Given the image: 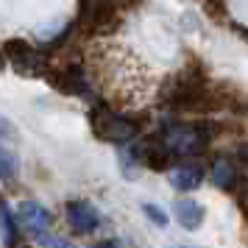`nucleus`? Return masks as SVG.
I'll use <instances>...</instances> for the list:
<instances>
[{
    "label": "nucleus",
    "instance_id": "1",
    "mask_svg": "<svg viewBox=\"0 0 248 248\" xmlns=\"http://www.w3.org/2000/svg\"><path fill=\"white\" fill-rule=\"evenodd\" d=\"M156 134L176 159H201L212 145L217 125L212 120H168Z\"/></svg>",
    "mask_w": 248,
    "mask_h": 248
},
{
    "label": "nucleus",
    "instance_id": "2",
    "mask_svg": "<svg viewBox=\"0 0 248 248\" xmlns=\"http://www.w3.org/2000/svg\"><path fill=\"white\" fill-rule=\"evenodd\" d=\"M87 120H90L92 134L98 137L101 142H112V145H117V148L131 145V142H137V140L142 137V123H140L137 117L114 112L112 106L103 103V101L92 103Z\"/></svg>",
    "mask_w": 248,
    "mask_h": 248
},
{
    "label": "nucleus",
    "instance_id": "3",
    "mask_svg": "<svg viewBox=\"0 0 248 248\" xmlns=\"http://www.w3.org/2000/svg\"><path fill=\"white\" fill-rule=\"evenodd\" d=\"M123 20V3L120 0H81L78 23L92 36H106Z\"/></svg>",
    "mask_w": 248,
    "mask_h": 248
},
{
    "label": "nucleus",
    "instance_id": "4",
    "mask_svg": "<svg viewBox=\"0 0 248 248\" xmlns=\"http://www.w3.org/2000/svg\"><path fill=\"white\" fill-rule=\"evenodd\" d=\"M6 56H9V67H14V73L20 76H47V59L42 47H34L25 39H9L6 45Z\"/></svg>",
    "mask_w": 248,
    "mask_h": 248
},
{
    "label": "nucleus",
    "instance_id": "5",
    "mask_svg": "<svg viewBox=\"0 0 248 248\" xmlns=\"http://www.w3.org/2000/svg\"><path fill=\"white\" fill-rule=\"evenodd\" d=\"M47 84L62 95H73V98H90L92 87L87 78V70L81 64H64V67H50L47 70Z\"/></svg>",
    "mask_w": 248,
    "mask_h": 248
},
{
    "label": "nucleus",
    "instance_id": "6",
    "mask_svg": "<svg viewBox=\"0 0 248 248\" xmlns=\"http://www.w3.org/2000/svg\"><path fill=\"white\" fill-rule=\"evenodd\" d=\"M17 220H20V226H23L28 234H34L39 243L45 240L47 234H50V226H53V215L47 212L42 203L36 201H23L17 203Z\"/></svg>",
    "mask_w": 248,
    "mask_h": 248
},
{
    "label": "nucleus",
    "instance_id": "7",
    "mask_svg": "<svg viewBox=\"0 0 248 248\" xmlns=\"http://www.w3.org/2000/svg\"><path fill=\"white\" fill-rule=\"evenodd\" d=\"M209 179L217 190L223 192H237L243 187V168L237 165L234 154H217L209 168Z\"/></svg>",
    "mask_w": 248,
    "mask_h": 248
},
{
    "label": "nucleus",
    "instance_id": "8",
    "mask_svg": "<svg viewBox=\"0 0 248 248\" xmlns=\"http://www.w3.org/2000/svg\"><path fill=\"white\" fill-rule=\"evenodd\" d=\"M206 179V170H203L201 162H195V159H181L179 165H173L168 170V181L173 190L179 192H192L198 190Z\"/></svg>",
    "mask_w": 248,
    "mask_h": 248
},
{
    "label": "nucleus",
    "instance_id": "9",
    "mask_svg": "<svg viewBox=\"0 0 248 248\" xmlns=\"http://www.w3.org/2000/svg\"><path fill=\"white\" fill-rule=\"evenodd\" d=\"M64 217L73 226L76 234H92L95 229H101V212L90 201H67L64 203Z\"/></svg>",
    "mask_w": 248,
    "mask_h": 248
},
{
    "label": "nucleus",
    "instance_id": "10",
    "mask_svg": "<svg viewBox=\"0 0 248 248\" xmlns=\"http://www.w3.org/2000/svg\"><path fill=\"white\" fill-rule=\"evenodd\" d=\"M173 217L179 220V226H184L187 232H195L203 226V217H206V209H203L198 201L192 198H179L173 203Z\"/></svg>",
    "mask_w": 248,
    "mask_h": 248
},
{
    "label": "nucleus",
    "instance_id": "11",
    "mask_svg": "<svg viewBox=\"0 0 248 248\" xmlns=\"http://www.w3.org/2000/svg\"><path fill=\"white\" fill-rule=\"evenodd\" d=\"M17 223H20V220H17V215L0 201V240H3L9 248H14V246H17V240H20V232H17L20 226H17Z\"/></svg>",
    "mask_w": 248,
    "mask_h": 248
},
{
    "label": "nucleus",
    "instance_id": "12",
    "mask_svg": "<svg viewBox=\"0 0 248 248\" xmlns=\"http://www.w3.org/2000/svg\"><path fill=\"white\" fill-rule=\"evenodd\" d=\"M17 176H20V162L14 156L12 151L0 148V181H6L9 187L17 184Z\"/></svg>",
    "mask_w": 248,
    "mask_h": 248
},
{
    "label": "nucleus",
    "instance_id": "13",
    "mask_svg": "<svg viewBox=\"0 0 248 248\" xmlns=\"http://www.w3.org/2000/svg\"><path fill=\"white\" fill-rule=\"evenodd\" d=\"M201 3H203V12L212 20H217V23L226 20V0H201Z\"/></svg>",
    "mask_w": 248,
    "mask_h": 248
},
{
    "label": "nucleus",
    "instance_id": "14",
    "mask_svg": "<svg viewBox=\"0 0 248 248\" xmlns=\"http://www.w3.org/2000/svg\"><path fill=\"white\" fill-rule=\"evenodd\" d=\"M142 212H145V217H148V220H154L159 229H165V226H168V215L162 212L159 206H154V203H142Z\"/></svg>",
    "mask_w": 248,
    "mask_h": 248
},
{
    "label": "nucleus",
    "instance_id": "15",
    "mask_svg": "<svg viewBox=\"0 0 248 248\" xmlns=\"http://www.w3.org/2000/svg\"><path fill=\"white\" fill-rule=\"evenodd\" d=\"M234 159H237V165L248 173V140H243V142H237L234 148Z\"/></svg>",
    "mask_w": 248,
    "mask_h": 248
},
{
    "label": "nucleus",
    "instance_id": "16",
    "mask_svg": "<svg viewBox=\"0 0 248 248\" xmlns=\"http://www.w3.org/2000/svg\"><path fill=\"white\" fill-rule=\"evenodd\" d=\"M17 137V128H14L12 120H6L3 114H0V140H14Z\"/></svg>",
    "mask_w": 248,
    "mask_h": 248
},
{
    "label": "nucleus",
    "instance_id": "17",
    "mask_svg": "<svg viewBox=\"0 0 248 248\" xmlns=\"http://www.w3.org/2000/svg\"><path fill=\"white\" fill-rule=\"evenodd\" d=\"M42 246H47V248H70V243H64L62 237H53V234H47L45 240H42Z\"/></svg>",
    "mask_w": 248,
    "mask_h": 248
},
{
    "label": "nucleus",
    "instance_id": "18",
    "mask_svg": "<svg viewBox=\"0 0 248 248\" xmlns=\"http://www.w3.org/2000/svg\"><path fill=\"white\" fill-rule=\"evenodd\" d=\"M92 248H123L117 240H101V243H95Z\"/></svg>",
    "mask_w": 248,
    "mask_h": 248
},
{
    "label": "nucleus",
    "instance_id": "19",
    "mask_svg": "<svg viewBox=\"0 0 248 248\" xmlns=\"http://www.w3.org/2000/svg\"><path fill=\"white\" fill-rule=\"evenodd\" d=\"M240 203H243V212H248V184H246V190H243V195H240Z\"/></svg>",
    "mask_w": 248,
    "mask_h": 248
},
{
    "label": "nucleus",
    "instance_id": "20",
    "mask_svg": "<svg viewBox=\"0 0 248 248\" xmlns=\"http://www.w3.org/2000/svg\"><path fill=\"white\" fill-rule=\"evenodd\" d=\"M9 67V56H6V50L0 47V70H6Z\"/></svg>",
    "mask_w": 248,
    "mask_h": 248
},
{
    "label": "nucleus",
    "instance_id": "21",
    "mask_svg": "<svg viewBox=\"0 0 248 248\" xmlns=\"http://www.w3.org/2000/svg\"><path fill=\"white\" fill-rule=\"evenodd\" d=\"M179 248H187V246H179Z\"/></svg>",
    "mask_w": 248,
    "mask_h": 248
}]
</instances>
